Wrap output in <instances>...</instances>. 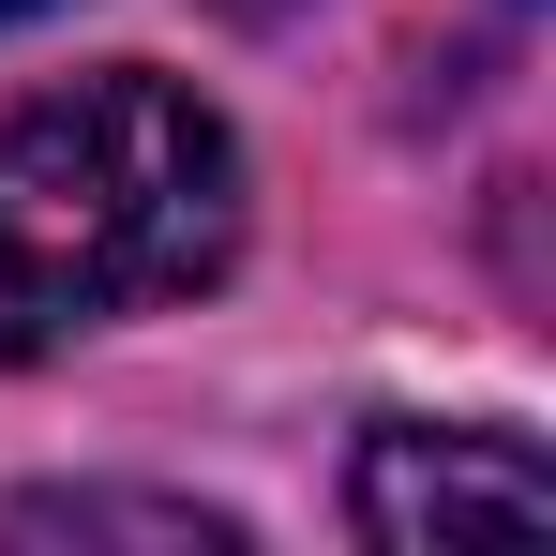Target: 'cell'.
Instances as JSON below:
<instances>
[{"label":"cell","mask_w":556,"mask_h":556,"mask_svg":"<svg viewBox=\"0 0 556 556\" xmlns=\"http://www.w3.org/2000/svg\"><path fill=\"white\" fill-rule=\"evenodd\" d=\"M15 527H30V542H105V527H136V542H241V527L195 511V496H30Z\"/></svg>","instance_id":"obj_3"},{"label":"cell","mask_w":556,"mask_h":556,"mask_svg":"<svg viewBox=\"0 0 556 556\" xmlns=\"http://www.w3.org/2000/svg\"><path fill=\"white\" fill-rule=\"evenodd\" d=\"M0 15H46V0H0Z\"/></svg>","instance_id":"obj_4"},{"label":"cell","mask_w":556,"mask_h":556,"mask_svg":"<svg viewBox=\"0 0 556 556\" xmlns=\"http://www.w3.org/2000/svg\"><path fill=\"white\" fill-rule=\"evenodd\" d=\"M241 256V136L181 76H61L0 121V362H46Z\"/></svg>","instance_id":"obj_1"},{"label":"cell","mask_w":556,"mask_h":556,"mask_svg":"<svg viewBox=\"0 0 556 556\" xmlns=\"http://www.w3.org/2000/svg\"><path fill=\"white\" fill-rule=\"evenodd\" d=\"M346 527L391 556H437V542H542L556 527V481L511 421H376L362 481H346Z\"/></svg>","instance_id":"obj_2"}]
</instances>
